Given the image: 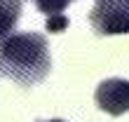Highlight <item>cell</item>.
<instances>
[{
    "mask_svg": "<svg viewBox=\"0 0 129 122\" xmlns=\"http://www.w3.org/2000/svg\"><path fill=\"white\" fill-rule=\"evenodd\" d=\"M21 17V0H0V42L14 30Z\"/></svg>",
    "mask_w": 129,
    "mask_h": 122,
    "instance_id": "277c9868",
    "label": "cell"
},
{
    "mask_svg": "<svg viewBox=\"0 0 129 122\" xmlns=\"http://www.w3.org/2000/svg\"><path fill=\"white\" fill-rule=\"evenodd\" d=\"M96 103L108 115H124L129 110V80L110 78L96 87Z\"/></svg>",
    "mask_w": 129,
    "mask_h": 122,
    "instance_id": "3957f363",
    "label": "cell"
},
{
    "mask_svg": "<svg viewBox=\"0 0 129 122\" xmlns=\"http://www.w3.org/2000/svg\"><path fill=\"white\" fill-rule=\"evenodd\" d=\"M89 24L99 35L129 33V0H96Z\"/></svg>",
    "mask_w": 129,
    "mask_h": 122,
    "instance_id": "7a4b0ae2",
    "label": "cell"
},
{
    "mask_svg": "<svg viewBox=\"0 0 129 122\" xmlns=\"http://www.w3.org/2000/svg\"><path fill=\"white\" fill-rule=\"evenodd\" d=\"M45 28L49 30V33H63V30L68 28V17L61 12L56 14H49L47 17V24H45Z\"/></svg>",
    "mask_w": 129,
    "mask_h": 122,
    "instance_id": "8992f818",
    "label": "cell"
},
{
    "mask_svg": "<svg viewBox=\"0 0 129 122\" xmlns=\"http://www.w3.org/2000/svg\"><path fill=\"white\" fill-rule=\"evenodd\" d=\"M68 3L71 0H35V5H38V10H40L42 14H56V12H63Z\"/></svg>",
    "mask_w": 129,
    "mask_h": 122,
    "instance_id": "5b68a950",
    "label": "cell"
},
{
    "mask_svg": "<svg viewBox=\"0 0 129 122\" xmlns=\"http://www.w3.org/2000/svg\"><path fill=\"white\" fill-rule=\"evenodd\" d=\"M0 68L21 87H33L47 78L52 59L40 33H10L0 45Z\"/></svg>",
    "mask_w": 129,
    "mask_h": 122,
    "instance_id": "6da1fadb",
    "label": "cell"
},
{
    "mask_svg": "<svg viewBox=\"0 0 129 122\" xmlns=\"http://www.w3.org/2000/svg\"><path fill=\"white\" fill-rule=\"evenodd\" d=\"M47 122H63V120H47Z\"/></svg>",
    "mask_w": 129,
    "mask_h": 122,
    "instance_id": "52a82bcc",
    "label": "cell"
}]
</instances>
